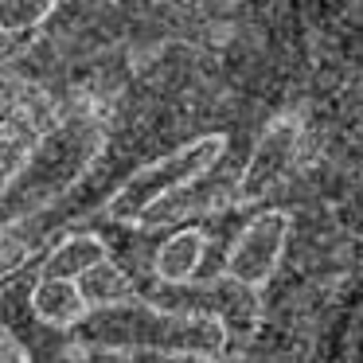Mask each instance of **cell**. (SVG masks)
<instances>
[{
    "instance_id": "6da1fadb",
    "label": "cell",
    "mask_w": 363,
    "mask_h": 363,
    "mask_svg": "<svg viewBox=\"0 0 363 363\" xmlns=\"http://www.w3.org/2000/svg\"><path fill=\"white\" fill-rule=\"evenodd\" d=\"M74 344L98 347L113 355H207L219 359L227 344V328L219 320H199V316H176L157 308L152 301H125L113 308L90 313L71 332Z\"/></svg>"
},
{
    "instance_id": "7a4b0ae2",
    "label": "cell",
    "mask_w": 363,
    "mask_h": 363,
    "mask_svg": "<svg viewBox=\"0 0 363 363\" xmlns=\"http://www.w3.org/2000/svg\"><path fill=\"white\" fill-rule=\"evenodd\" d=\"M98 149H102V129L90 118H71L51 133H43L32 157L24 160V168L16 172V180L4 184L9 219H16L20 211H35L48 199H55L59 191H67L86 172Z\"/></svg>"
},
{
    "instance_id": "3957f363",
    "label": "cell",
    "mask_w": 363,
    "mask_h": 363,
    "mask_svg": "<svg viewBox=\"0 0 363 363\" xmlns=\"http://www.w3.org/2000/svg\"><path fill=\"white\" fill-rule=\"evenodd\" d=\"M223 149H227L223 137H203V141L172 152V157L141 168V172H137L133 180L110 199V215L113 219H137V215H149L152 207L164 203L168 196H176V191H184L188 184H196L199 176L223 157Z\"/></svg>"
},
{
    "instance_id": "277c9868",
    "label": "cell",
    "mask_w": 363,
    "mask_h": 363,
    "mask_svg": "<svg viewBox=\"0 0 363 363\" xmlns=\"http://www.w3.org/2000/svg\"><path fill=\"white\" fill-rule=\"evenodd\" d=\"M157 308L176 316H199V320H219L227 332H250L258 320V289L235 281L230 274L223 277H196L184 285H152Z\"/></svg>"
},
{
    "instance_id": "5b68a950",
    "label": "cell",
    "mask_w": 363,
    "mask_h": 363,
    "mask_svg": "<svg viewBox=\"0 0 363 363\" xmlns=\"http://www.w3.org/2000/svg\"><path fill=\"white\" fill-rule=\"evenodd\" d=\"M285 238H289V219H285V215H277V211L258 215V219L235 238V246H230L227 274L235 277V281L258 289V285L277 269V262H281Z\"/></svg>"
},
{
    "instance_id": "8992f818",
    "label": "cell",
    "mask_w": 363,
    "mask_h": 363,
    "mask_svg": "<svg viewBox=\"0 0 363 363\" xmlns=\"http://www.w3.org/2000/svg\"><path fill=\"white\" fill-rule=\"evenodd\" d=\"M293 152H297V125H293V121H274L269 133L262 137L258 149H254L250 164H246L242 180H238V191H242V196H262V191H269L281 180L285 168H289Z\"/></svg>"
},
{
    "instance_id": "52a82bcc",
    "label": "cell",
    "mask_w": 363,
    "mask_h": 363,
    "mask_svg": "<svg viewBox=\"0 0 363 363\" xmlns=\"http://www.w3.org/2000/svg\"><path fill=\"white\" fill-rule=\"evenodd\" d=\"M32 313L51 328H63L71 336L82 320L90 316V305L82 297L79 281H35L32 289Z\"/></svg>"
},
{
    "instance_id": "ba28073f",
    "label": "cell",
    "mask_w": 363,
    "mask_h": 363,
    "mask_svg": "<svg viewBox=\"0 0 363 363\" xmlns=\"http://www.w3.org/2000/svg\"><path fill=\"white\" fill-rule=\"evenodd\" d=\"M102 262H110V254L94 235H71L43 258L40 281H82Z\"/></svg>"
},
{
    "instance_id": "9c48e42d",
    "label": "cell",
    "mask_w": 363,
    "mask_h": 363,
    "mask_svg": "<svg viewBox=\"0 0 363 363\" xmlns=\"http://www.w3.org/2000/svg\"><path fill=\"white\" fill-rule=\"evenodd\" d=\"M199 258H203V235H199V230H180V235H172L157 250V262H152V269H157V285L196 281Z\"/></svg>"
},
{
    "instance_id": "30bf717a",
    "label": "cell",
    "mask_w": 363,
    "mask_h": 363,
    "mask_svg": "<svg viewBox=\"0 0 363 363\" xmlns=\"http://www.w3.org/2000/svg\"><path fill=\"white\" fill-rule=\"evenodd\" d=\"M79 289H82V297H86L90 313L133 301V281H129V274L121 266H113V262H102L98 269H90V274L79 281Z\"/></svg>"
},
{
    "instance_id": "8fae6325",
    "label": "cell",
    "mask_w": 363,
    "mask_h": 363,
    "mask_svg": "<svg viewBox=\"0 0 363 363\" xmlns=\"http://www.w3.org/2000/svg\"><path fill=\"white\" fill-rule=\"evenodd\" d=\"M48 4L43 9H20V4H4L0 9V20H4V32H24V24H35V20L48 16Z\"/></svg>"
},
{
    "instance_id": "7c38bea8",
    "label": "cell",
    "mask_w": 363,
    "mask_h": 363,
    "mask_svg": "<svg viewBox=\"0 0 363 363\" xmlns=\"http://www.w3.org/2000/svg\"><path fill=\"white\" fill-rule=\"evenodd\" d=\"M74 344V340H71ZM63 363H133L129 355H113V352H98V347H82V344H74V355L71 359H63Z\"/></svg>"
},
{
    "instance_id": "4fadbf2b",
    "label": "cell",
    "mask_w": 363,
    "mask_h": 363,
    "mask_svg": "<svg viewBox=\"0 0 363 363\" xmlns=\"http://www.w3.org/2000/svg\"><path fill=\"white\" fill-rule=\"evenodd\" d=\"M133 363H219L207 355H133Z\"/></svg>"
}]
</instances>
